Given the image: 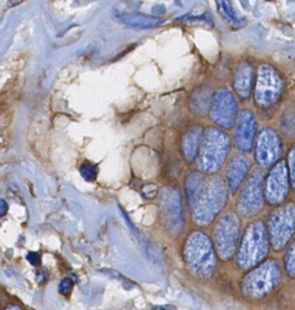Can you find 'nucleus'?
Wrapping results in <instances>:
<instances>
[{"label": "nucleus", "instance_id": "1", "mask_svg": "<svg viewBox=\"0 0 295 310\" xmlns=\"http://www.w3.org/2000/svg\"><path fill=\"white\" fill-rule=\"evenodd\" d=\"M185 188L192 221L200 227L212 223L228 201L229 187L220 177L191 172Z\"/></svg>", "mask_w": 295, "mask_h": 310}, {"label": "nucleus", "instance_id": "2", "mask_svg": "<svg viewBox=\"0 0 295 310\" xmlns=\"http://www.w3.org/2000/svg\"><path fill=\"white\" fill-rule=\"evenodd\" d=\"M184 261L192 275L209 279L215 270V255L211 240L203 232H192L184 246Z\"/></svg>", "mask_w": 295, "mask_h": 310}, {"label": "nucleus", "instance_id": "3", "mask_svg": "<svg viewBox=\"0 0 295 310\" xmlns=\"http://www.w3.org/2000/svg\"><path fill=\"white\" fill-rule=\"evenodd\" d=\"M230 140L224 131L214 127L203 131L198 159L199 170L206 175L219 172L228 158Z\"/></svg>", "mask_w": 295, "mask_h": 310}, {"label": "nucleus", "instance_id": "4", "mask_svg": "<svg viewBox=\"0 0 295 310\" xmlns=\"http://www.w3.org/2000/svg\"><path fill=\"white\" fill-rule=\"evenodd\" d=\"M269 252L267 230L262 221H255L248 225L243 235L237 255V264L241 269H250L259 264Z\"/></svg>", "mask_w": 295, "mask_h": 310}, {"label": "nucleus", "instance_id": "5", "mask_svg": "<svg viewBox=\"0 0 295 310\" xmlns=\"http://www.w3.org/2000/svg\"><path fill=\"white\" fill-rule=\"evenodd\" d=\"M281 282V270L279 264L270 261L259 265L243 279V295L249 299H260L270 295Z\"/></svg>", "mask_w": 295, "mask_h": 310}, {"label": "nucleus", "instance_id": "6", "mask_svg": "<svg viewBox=\"0 0 295 310\" xmlns=\"http://www.w3.org/2000/svg\"><path fill=\"white\" fill-rule=\"evenodd\" d=\"M240 237V218L235 212H228L215 224L213 242L217 254L223 261H230L235 254Z\"/></svg>", "mask_w": 295, "mask_h": 310}, {"label": "nucleus", "instance_id": "7", "mask_svg": "<svg viewBox=\"0 0 295 310\" xmlns=\"http://www.w3.org/2000/svg\"><path fill=\"white\" fill-rule=\"evenodd\" d=\"M283 83L277 70L269 65H263L258 69L254 101L259 108L266 109L280 100Z\"/></svg>", "mask_w": 295, "mask_h": 310}, {"label": "nucleus", "instance_id": "8", "mask_svg": "<svg viewBox=\"0 0 295 310\" xmlns=\"http://www.w3.org/2000/svg\"><path fill=\"white\" fill-rule=\"evenodd\" d=\"M267 224L271 245L274 251H281L295 234V205L288 204L274 210Z\"/></svg>", "mask_w": 295, "mask_h": 310}, {"label": "nucleus", "instance_id": "9", "mask_svg": "<svg viewBox=\"0 0 295 310\" xmlns=\"http://www.w3.org/2000/svg\"><path fill=\"white\" fill-rule=\"evenodd\" d=\"M161 220L169 234L177 237L184 227L182 198L177 187H168L161 193Z\"/></svg>", "mask_w": 295, "mask_h": 310}, {"label": "nucleus", "instance_id": "10", "mask_svg": "<svg viewBox=\"0 0 295 310\" xmlns=\"http://www.w3.org/2000/svg\"><path fill=\"white\" fill-rule=\"evenodd\" d=\"M263 172L255 171L243 187L237 200V211L245 218L254 217L263 210L264 205Z\"/></svg>", "mask_w": 295, "mask_h": 310}, {"label": "nucleus", "instance_id": "11", "mask_svg": "<svg viewBox=\"0 0 295 310\" xmlns=\"http://www.w3.org/2000/svg\"><path fill=\"white\" fill-rule=\"evenodd\" d=\"M237 102L229 89L223 87L212 96L209 117L215 125L225 130L232 129L237 119Z\"/></svg>", "mask_w": 295, "mask_h": 310}, {"label": "nucleus", "instance_id": "12", "mask_svg": "<svg viewBox=\"0 0 295 310\" xmlns=\"http://www.w3.org/2000/svg\"><path fill=\"white\" fill-rule=\"evenodd\" d=\"M289 175L287 165L281 160L272 167L265 181V198L270 205H280L289 193Z\"/></svg>", "mask_w": 295, "mask_h": 310}, {"label": "nucleus", "instance_id": "13", "mask_svg": "<svg viewBox=\"0 0 295 310\" xmlns=\"http://www.w3.org/2000/svg\"><path fill=\"white\" fill-rule=\"evenodd\" d=\"M282 155V143L279 134L272 129H264L257 140L255 160L262 167H269L279 163Z\"/></svg>", "mask_w": 295, "mask_h": 310}, {"label": "nucleus", "instance_id": "14", "mask_svg": "<svg viewBox=\"0 0 295 310\" xmlns=\"http://www.w3.org/2000/svg\"><path fill=\"white\" fill-rule=\"evenodd\" d=\"M257 134V121L255 118L248 110H243L240 114L237 127L235 132V144L237 149L245 153L252 150L254 140Z\"/></svg>", "mask_w": 295, "mask_h": 310}, {"label": "nucleus", "instance_id": "15", "mask_svg": "<svg viewBox=\"0 0 295 310\" xmlns=\"http://www.w3.org/2000/svg\"><path fill=\"white\" fill-rule=\"evenodd\" d=\"M249 168L250 161L243 155H233L231 160L229 161L228 168H226V184L232 194L239 190L241 184L249 172Z\"/></svg>", "mask_w": 295, "mask_h": 310}, {"label": "nucleus", "instance_id": "16", "mask_svg": "<svg viewBox=\"0 0 295 310\" xmlns=\"http://www.w3.org/2000/svg\"><path fill=\"white\" fill-rule=\"evenodd\" d=\"M253 67L249 63H242L233 75V89L241 100L247 101L250 97L253 85Z\"/></svg>", "mask_w": 295, "mask_h": 310}, {"label": "nucleus", "instance_id": "17", "mask_svg": "<svg viewBox=\"0 0 295 310\" xmlns=\"http://www.w3.org/2000/svg\"><path fill=\"white\" fill-rule=\"evenodd\" d=\"M116 21L133 29H150L164 23V20L145 13H121L116 16Z\"/></svg>", "mask_w": 295, "mask_h": 310}, {"label": "nucleus", "instance_id": "18", "mask_svg": "<svg viewBox=\"0 0 295 310\" xmlns=\"http://www.w3.org/2000/svg\"><path fill=\"white\" fill-rule=\"evenodd\" d=\"M203 136V130L200 126H194L186 131L183 137V155L189 164L195 163L199 157L200 147Z\"/></svg>", "mask_w": 295, "mask_h": 310}, {"label": "nucleus", "instance_id": "19", "mask_svg": "<svg viewBox=\"0 0 295 310\" xmlns=\"http://www.w3.org/2000/svg\"><path fill=\"white\" fill-rule=\"evenodd\" d=\"M209 99L211 95H206L205 91H199L196 95L192 96V102H191V110L192 113L198 114V115H203L208 108H211L209 104Z\"/></svg>", "mask_w": 295, "mask_h": 310}, {"label": "nucleus", "instance_id": "20", "mask_svg": "<svg viewBox=\"0 0 295 310\" xmlns=\"http://www.w3.org/2000/svg\"><path fill=\"white\" fill-rule=\"evenodd\" d=\"M215 2H217V5H218L220 13H222L224 17L231 22L232 25H239L240 18L237 17L235 9H233L230 0H215Z\"/></svg>", "mask_w": 295, "mask_h": 310}, {"label": "nucleus", "instance_id": "21", "mask_svg": "<svg viewBox=\"0 0 295 310\" xmlns=\"http://www.w3.org/2000/svg\"><path fill=\"white\" fill-rule=\"evenodd\" d=\"M80 173H81V176H83V178L85 181L93 182L97 178V173H98L97 166H96V165L87 163V161H86V163H84L83 165H81Z\"/></svg>", "mask_w": 295, "mask_h": 310}, {"label": "nucleus", "instance_id": "22", "mask_svg": "<svg viewBox=\"0 0 295 310\" xmlns=\"http://www.w3.org/2000/svg\"><path fill=\"white\" fill-rule=\"evenodd\" d=\"M178 21H184L190 25H196V23H201V26H205L207 28H211L214 25L211 21V18L207 17V16H184V17L178 18Z\"/></svg>", "mask_w": 295, "mask_h": 310}, {"label": "nucleus", "instance_id": "23", "mask_svg": "<svg viewBox=\"0 0 295 310\" xmlns=\"http://www.w3.org/2000/svg\"><path fill=\"white\" fill-rule=\"evenodd\" d=\"M286 270L288 275H290L291 278H295V241L291 245V247L288 251L286 256Z\"/></svg>", "mask_w": 295, "mask_h": 310}, {"label": "nucleus", "instance_id": "24", "mask_svg": "<svg viewBox=\"0 0 295 310\" xmlns=\"http://www.w3.org/2000/svg\"><path fill=\"white\" fill-rule=\"evenodd\" d=\"M288 165H289V177L291 187L295 190V146L288 153Z\"/></svg>", "mask_w": 295, "mask_h": 310}, {"label": "nucleus", "instance_id": "25", "mask_svg": "<svg viewBox=\"0 0 295 310\" xmlns=\"http://www.w3.org/2000/svg\"><path fill=\"white\" fill-rule=\"evenodd\" d=\"M72 288H73L72 280H70V279H63L58 286V292L62 296H68L70 292H72Z\"/></svg>", "mask_w": 295, "mask_h": 310}, {"label": "nucleus", "instance_id": "26", "mask_svg": "<svg viewBox=\"0 0 295 310\" xmlns=\"http://www.w3.org/2000/svg\"><path fill=\"white\" fill-rule=\"evenodd\" d=\"M156 193H158V187L154 184H148L143 188V194L145 198H148V199L155 198Z\"/></svg>", "mask_w": 295, "mask_h": 310}, {"label": "nucleus", "instance_id": "27", "mask_svg": "<svg viewBox=\"0 0 295 310\" xmlns=\"http://www.w3.org/2000/svg\"><path fill=\"white\" fill-rule=\"evenodd\" d=\"M104 273H106V274H108L110 276V278H113V279H117V280H120V281H123L124 282V287L125 288H128V285H132L130 281L128 280H126V279L125 278H123V275H120L119 274V273H115V272H111V270H104ZM133 286V285H132Z\"/></svg>", "mask_w": 295, "mask_h": 310}, {"label": "nucleus", "instance_id": "28", "mask_svg": "<svg viewBox=\"0 0 295 310\" xmlns=\"http://www.w3.org/2000/svg\"><path fill=\"white\" fill-rule=\"evenodd\" d=\"M27 259L32 265H39L40 264V255L36 254V252H30L27 256Z\"/></svg>", "mask_w": 295, "mask_h": 310}, {"label": "nucleus", "instance_id": "29", "mask_svg": "<svg viewBox=\"0 0 295 310\" xmlns=\"http://www.w3.org/2000/svg\"><path fill=\"white\" fill-rule=\"evenodd\" d=\"M152 310H177V309L172 305H159V306H155V308H152Z\"/></svg>", "mask_w": 295, "mask_h": 310}, {"label": "nucleus", "instance_id": "30", "mask_svg": "<svg viewBox=\"0 0 295 310\" xmlns=\"http://www.w3.org/2000/svg\"><path fill=\"white\" fill-rule=\"evenodd\" d=\"M0 204H2V211H0V216H4L6 214V210H8V205H6L4 199L0 201Z\"/></svg>", "mask_w": 295, "mask_h": 310}, {"label": "nucleus", "instance_id": "31", "mask_svg": "<svg viewBox=\"0 0 295 310\" xmlns=\"http://www.w3.org/2000/svg\"><path fill=\"white\" fill-rule=\"evenodd\" d=\"M5 310H22V309L19 308V306H16V305H10V306H8V308H6Z\"/></svg>", "mask_w": 295, "mask_h": 310}, {"label": "nucleus", "instance_id": "32", "mask_svg": "<svg viewBox=\"0 0 295 310\" xmlns=\"http://www.w3.org/2000/svg\"><path fill=\"white\" fill-rule=\"evenodd\" d=\"M267 2H269V0H267Z\"/></svg>", "mask_w": 295, "mask_h": 310}]
</instances>
